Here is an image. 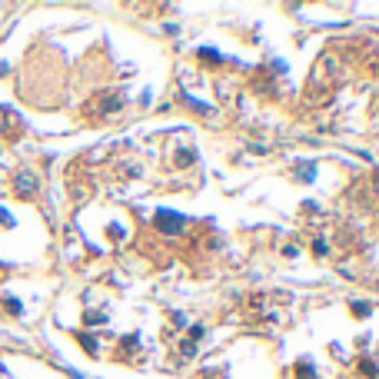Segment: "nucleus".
Returning <instances> with one entry per match:
<instances>
[{
	"instance_id": "obj_10",
	"label": "nucleus",
	"mask_w": 379,
	"mask_h": 379,
	"mask_svg": "<svg viewBox=\"0 0 379 379\" xmlns=\"http://www.w3.org/2000/svg\"><path fill=\"white\" fill-rule=\"evenodd\" d=\"M7 310H10V313H20V300H7Z\"/></svg>"
},
{
	"instance_id": "obj_12",
	"label": "nucleus",
	"mask_w": 379,
	"mask_h": 379,
	"mask_svg": "<svg viewBox=\"0 0 379 379\" xmlns=\"http://www.w3.org/2000/svg\"><path fill=\"white\" fill-rule=\"evenodd\" d=\"M373 67H379V57H376V63H373Z\"/></svg>"
},
{
	"instance_id": "obj_7",
	"label": "nucleus",
	"mask_w": 379,
	"mask_h": 379,
	"mask_svg": "<svg viewBox=\"0 0 379 379\" xmlns=\"http://www.w3.org/2000/svg\"><path fill=\"white\" fill-rule=\"evenodd\" d=\"M200 336H203V326H193V329H190V343H196Z\"/></svg>"
},
{
	"instance_id": "obj_2",
	"label": "nucleus",
	"mask_w": 379,
	"mask_h": 379,
	"mask_svg": "<svg viewBox=\"0 0 379 379\" xmlns=\"http://www.w3.org/2000/svg\"><path fill=\"white\" fill-rule=\"evenodd\" d=\"M34 190H37V177H34V173H20V177H17V193H20V196H30Z\"/></svg>"
},
{
	"instance_id": "obj_4",
	"label": "nucleus",
	"mask_w": 379,
	"mask_h": 379,
	"mask_svg": "<svg viewBox=\"0 0 379 379\" xmlns=\"http://www.w3.org/2000/svg\"><path fill=\"white\" fill-rule=\"evenodd\" d=\"M200 57H203V60H213V63H220V60H223L216 50H200Z\"/></svg>"
},
{
	"instance_id": "obj_5",
	"label": "nucleus",
	"mask_w": 379,
	"mask_h": 379,
	"mask_svg": "<svg viewBox=\"0 0 379 379\" xmlns=\"http://www.w3.org/2000/svg\"><path fill=\"white\" fill-rule=\"evenodd\" d=\"M353 313L356 316H369V303H353Z\"/></svg>"
},
{
	"instance_id": "obj_11",
	"label": "nucleus",
	"mask_w": 379,
	"mask_h": 379,
	"mask_svg": "<svg viewBox=\"0 0 379 379\" xmlns=\"http://www.w3.org/2000/svg\"><path fill=\"white\" fill-rule=\"evenodd\" d=\"M376 190H379V170H376Z\"/></svg>"
},
{
	"instance_id": "obj_3",
	"label": "nucleus",
	"mask_w": 379,
	"mask_h": 379,
	"mask_svg": "<svg viewBox=\"0 0 379 379\" xmlns=\"http://www.w3.org/2000/svg\"><path fill=\"white\" fill-rule=\"evenodd\" d=\"M190 163H193V153H187V150L177 153V167H190Z\"/></svg>"
},
{
	"instance_id": "obj_9",
	"label": "nucleus",
	"mask_w": 379,
	"mask_h": 379,
	"mask_svg": "<svg viewBox=\"0 0 379 379\" xmlns=\"http://www.w3.org/2000/svg\"><path fill=\"white\" fill-rule=\"evenodd\" d=\"M313 250H316L319 256H326V243H323V240H316V243H313Z\"/></svg>"
},
{
	"instance_id": "obj_8",
	"label": "nucleus",
	"mask_w": 379,
	"mask_h": 379,
	"mask_svg": "<svg viewBox=\"0 0 379 379\" xmlns=\"http://www.w3.org/2000/svg\"><path fill=\"white\" fill-rule=\"evenodd\" d=\"M0 223H7V226H13V216L7 210H0Z\"/></svg>"
},
{
	"instance_id": "obj_6",
	"label": "nucleus",
	"mask_w": 379,
	"mask_h": 379,
	"mask_svg": "<svg viewBox=\"0 0 379 379\" xmlns=\"http://www.w3.org/2000/svg\"><path fill=\"white\" fill-rule=\"evenodd\" d=\"M296 373H300V379H316V373H313V366H300Z\"/></svg>"
},
{
	"instance_id": "obj_1",
	"label": "nucleus",
	"mask_w": 379,
	"mask_h": 379,
	"mask_svg": "<svg viewBox=\"0 0 379 379\" xmlns=\"http://www.w3.org/2000/svg\"><path fill=\"white\" fill-rule=\"evenodd\" d=\"M156 230L160 233H180L183 230V216H177V213H170V210H160L156 213Z\"/></svg>"
}]
</instances>
